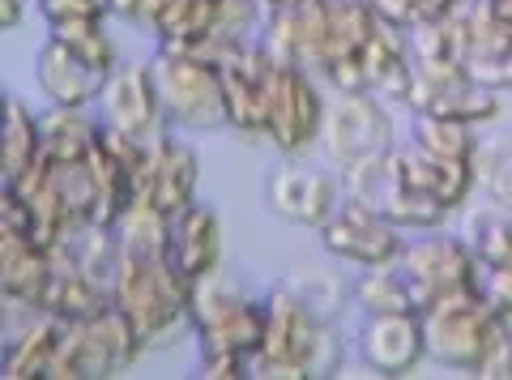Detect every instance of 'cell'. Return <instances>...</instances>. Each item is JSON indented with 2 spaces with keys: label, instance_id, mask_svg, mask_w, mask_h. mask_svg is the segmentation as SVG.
I'll return each instance as SVG.
<instances>
[{
  "label": "cell",
  "instance_id": "obj_1",
  "mask_svg": "<svg viewBox=\"0 0 512 380\" xmlns=\"http://www.w3.org/2000/svg\"><path fill=\"white\" fill-rule=\"evenodd\" d=\"M346 363V342L338 321H325L316 308L278 282L265 295V338L252 359V376L265 380H325Z\"/></svg>",
  "mask_w": 512,
  "mask_h": 380
},
{
  "label": "cell",
  "instance_id": "obj_2",
  "mask_svg": "<svg viewBox=\"0 0 512 380\" xmlns=\"http://www.w3.org/2000/svg\"><path fill=\"white\" fill-rule=\"evenodd\" d=\"M192 338L201 351V376H252V359L265 338V295L256 299L222 274L197 282L192 295Z\"/></svg>",
  "mask_w": 512,
  "mask_h": 380
},
{
  "label": "cell",
  "instance_id": "obj_3",
  "mask_svg": "<svg viewBox=\"0 0 512 380\" xmlns=\"http://www.w3.org/2000/svg\"><path fill=\"white\" fill-rule=\"evenodd\" d=\"M192 295L197 287L167 257H124L111 304L133 321L146 351H158L192 334Z\"/></svg>",
  "mask_w": 512,
  "mask_h": 380
},
{
  "label": "cell",
  "instance_id": "obj_4",
  "mask_svg": "<svg viewBox=\"0 0 512 380\" xmlns=\"http://www.w3.org/2000/svg\"><path fill=\"white\" fill-rule=\"evenodd\" d=\"M423 334H427V363H440V368L466 376H483L491 355L512 338L478 287L427 304Z\"/></svg>",
  "mask_w": 512,
  "mask_h": 380
},
{
  "label": "cell",
  "instance_id": "obj_5",
  "mask_svg": "<svg viewBox=\"0 0 512 380\" xmlns=\"http://www.w3.org/2000/svg\"><path fill=\"white\" fill-rule=\"evenodd\" d=\"M163 116L175 133H218L227 129V94H222V69L205 52H175L158 47L150 56Z\"/></svg>",
  "mask_w": 512,
  "mask_h": 380
},
{
  "label": "cell",
  "instance_id": "obj_6",
  "mask_svg": "<svg viewBox=\"0 0 512 380\" xmlns=\"http://www.w3.org/2000/svg\"><path fill=\"white\" fill-rule=\"evenodd\" d=\"M141 355H146V342L133 321L116 304H107L90 316L64 321L52 380H111L133 372Z\"/></svg>",
  "mask_w": 512,
  "mask_h": 380
},
{
  "label": "cell",
  "instance_id": "obj_7",
  "mask_svg": "<svg viewBox=\"0 0 512 380\" xmlns=\"http://www.w3.org/2000/svg\"><path fill=\"white\" fill-rule=\"evenodd\" d=\"M325 90L320 77L303 65L274 60L265 94V137L278 150V158H303L320 150V129H325Z\"/></svg>",
  "mask_w": 512,
  "mask_h": 380
},
{
  "label": "cell",
  "instance_id": "obj_8",
  "mask_svg": "<svg viewBox=\"0 0 512 380\" xmlns=\"http://www.w3.org/2000/svg\"><path fill=\"white\" fill-rule=\"evenodd\" d=\"M397 146L389 103L372 90H333L325 107V129H320V150H325L333 171H355L372 158Z\"/></svg>",
  "mask_w": 512,
  "mask_h": 380
},
{
  "label": "cell",
  "instance_id": "obj_9",
  "mask_svg": "<svg viewBox=\"0 0 512 380\" xmlns=\"http://www.w3.org/2000/svg\"><path fill=\"white\" fill-rule=\"evenodd\" d=\"M397 265L406 269L414 299H419V312L427 304H436L444 295H457V291H474L478 278H483V261L474 257V248L466 235H453V231H414Z\"/></svg>",
  "mask_w": 512,
  "mask_h": 380
},
{
  "label": "cell",
  "instance_id": "obj_10",
  "mask_svg": "<svg viewBox=\"0 0 512 380\" xmlns=\"http://www.w3.org/2000/svg\"><path fill=\"white\" fill-rule=\"evenodd\" d=\"M346 180L342 171H333L329 163L320 167L308 154L303 158H282V163L265 176V205L274 210V218L291 227L320 231L329 223V214L342 205Z\"/></svg>",
  "mask_w": 512,
  "mask_h": 380
},
{
  "label": "cell",
  "instance_id": "obj_11",
  "mask_svg": "<svg viewBox=\"0 0 512 380\" xmlns=\"http://www.w3.org/2000/svg\"><path fill=\"white\" fill-rule=\"evenodd\" d=\"M406 107L410 116L466 120L474 129H487V124L504 116V90L483 86L457 65H414Z\"/></svg>",
  "mask_w": 512,
  "mask_h": 380
},
{
  "label": "cell",
  "instance_id": "obj_12",
  "mask_svg": "<svg viewBox=\"0 0 512 380\" xmlns=\"http://www.w3.org/2000/svg\"><path fill=\"white\" fill-rule=\"evenodd\" d=\"M320 248L333 261L355 265V269H376V265H393L402 257V248L410 240V231H402L393 218H384L359 197H342V205L329 214V223L316 231Z\"/></svg>",
  "mask_w": 512,
  "mask_h": 380
},
{
  "label": "cell",
  "instance_id": "obj_13",
  "mask_svg": "<svg viewBox=\"0 0 512 380\" xmlns=\"http://www.w3.org/2000/svg\"><path fill=\"white\" fill-rule=\"evenodd\" d=\"M99 103H103L99 120L124 137L154 141L158 133L171 129L167 116H163V99H158V82H154L150 60H120L107 77Z\"/></svg>",
  "mask_w": 512,
  "mask_h": 380
},
{
  "label": "cell",
  "instance_id": "obj_14",
  "mask_svg": "<svg viewBox=\"0 0 512 380\" xmlns=\"http://www.w3.org/2000/svg\"><path fill=\"white\" fill-rule=\"evenodd\" d=\"M197 188H201V154L192 150V141H184L175 129L158 133L146 150V167H141V180H137V201H146L171 218L197 201Z\"/></svg>",
  "mask_w": 512,
  "mask_h": 380
},
{
  "label": "cell",
  "instance_id": "obj_15",
  "mask_svg": "<svg viewBox=\"0 0 512 380\" xmlns=\"http://www.w3.org/2000/svg\"><path fill=\"white\" fill-rule=\"evenodd\" d=\"M355 351L367 372L376 376H414L427 363L423 312H376L367 316Z\"/></svg>",
  "mask_w": 512,
  "mask_h": 380
},
{
  "label": "cell",
  "instance_id": "obj_16",
  "mask_svg": "<svg viewBox=\"0 0 512 380\" xmlns=\"http://www.w3.org/2000/svg\"><path fill=\"white\" fill-rule=\"evenodd\" d=\"M218 69H222V94H227V129L252 141L265 137V94H269L274 56L256 39L248 47L218 56Z\"/></svg>",
  "mask_w": 512,
  "mask_h": 380
},
{
  "label": "cell",
  "instance_id": "obj_17",
  "mask_svg": "<svg viewBox=\"0 0 512 380\" xmlns=\"http://www.w3.org/2000/svg\"><path fill=\"white\" fill-rule=\"evenodd\" d=\"M167 261L197 287V282L222 274L227 261V231L214 205L192 201L188 210L171 214V231H167Z\"/></svg>",
  "mask_w": 512,
  "mask_h": 380
},
{
  "label": "cell",
  "instance_id": "obj_18",
  "mask_svg": "<svg viewBox=\"0 0 512 380\" xmlns=\"http://www.w3.org/2000/svg\"><path fill=\"white\" fill-rule=\"evenodd\" d=\"M461 18V69L483 86L504 90V65L512 52V22L491 9V0H466Z\"/></svg>",
  "mask_w": 512,
  "mask_h": 380
},
{
  "label": "cell",
  "instance_id": "obj_19",
  "mask_svg": "<svg viewBox=\"0 0 512 380\" xmlns=\"http://www.w3.org/2000/svg\"><path fill=\"white\" fill-rule=\"evenodd\" d=\"M35 77H39L47 107H90V103H99V94L107 86V73H99L82 52H73L56 35H47V43L39 47Z\"/></svg>",
  "mask_w": 512,
  "mask_h": 380
},
{
  "label": "cell",
  "instance_id": "obj_20",
  "mask_svg": "<svg viewBox=\"0 0 512 380\" xmlns=\"http://www.w3.org/2000/svg\"><path fill=\"white\" fill-rule=\"evenodd\" d=\"M359 73H363V90H372L376 99H384L389 107H406L410 82H414L410 30L380 18L376 35L367 39L363 56H359Z\"/></svg>",
  "mask_w": 512,
  "mask_h": 380
},
{
  "label": "cell",
  "instance_id": "obj_21",
  "mask_svg": "<svg viewBox=\"0 0 512 380\" xmlns=\"http://www.w3.org/2000/svg\"><path fill=\"white\" fill-rule=\"evenodd\" d=\"M64 321L35 312L13 329V338L0 346V376L5 380H52L56 351H60Z\"/></svg>",
  "mask_w": 512,
  "mask_h": 380
},
{
  "label": "cell",
  "instance_id": "obj_22",
  "mask_svg": "<svg viewBox=\"0 0 512 380\" xmlns=\"http://www.w3.org/2000/svg\"><path fill=\"white\" fill-rule=\"evenodd\" d=\"M43 116L18 94H9L5 112H0V176L18 184L43 163Z\"/></svg>",
  "mask_w": 512,
  "mask_h": 380
},
{
  "label": "cell",
  "instance_id": "obj_23",
  "mask_svg": "<svg viewBox=\"0 0 512 380\" xmlns=\"http://www.w3.org/2000/svg\"><path fill=\"white\" fill-rule=\"evenodd\" d=\"M107 304H111V295L77 269L69 244L52 248V282H47V291H43L39 312L56 316V321H77V316H90Z\"/></svg>",
  "mask_w": 512,
  "mask_h": 380
},
{
  "label": "cell",
  "instance_id": "obj_24",
  "mask_svg": "<svg viewBox=\"0 0 512 380\" xmlns=\"http://www.w3.org/2000/svg\"><path fill=\"white\" fill-rule=\"evenodd\" d=\"M218 0H158L150 35L158 47H175V52H205L214 35Z\"/></svg>",
  "mask_w": 512,
  "mask_h": 380
},
{
  "label": "cell",
  "instance_id": "obj_25",
  "mask_svg": "<svg viewBox=\"0 0 512 380\" xmlns=\"http://www.w3.org/2000/svg\"><path fill=\"white\" fill-rule=\"evenodd\" d=\"M103 141V120L86 107H47L43 112V154L47 163H86Z\"/></svg>",
  "mask_w": 512,
  "mask_h": 380
},
{
  "label": "cell",
  "instance_id": "obj_26",
  "mask_svg": "<svg viewBox=\"0 0 512 380\" xmlns=\"http://www.w3.org/2000/svg\"><path fill=\"white\" fill-rule=\"evenodd\" d=\"M478 133L466 120H440V116H414L410 124V150H419L431 163L444 167H474Z\"/></svg>",
  "mask_w": 512,
  "mask_h": 380
},
{
  "label": "cell",
  "instance_id": "obj_27",
  "mask_svg": "<svg viewBox=\"0 0 512 380\" xmlns=\"http://www.w3.org/2000/svg\"><path fill=\"white\" fill-rule=\"evenodd\" d=\"M350 299L363 316L376 312H419V299L406 278L402 265H376V269H359V278L350 282Z\"/></svg>",
  "mask_w": 512,
  "mask_h": 380
},
{
  "label": "cell",
  "instance_id": "obj_28",
  "mask_svg": "<svg viewBox=\"0 0 512 380\" xmlns=\"http://www.w3.org/2000/svg\"><path fill=\"white\" fill-rule=\"evenodd\" d=\"M474 184H478V193L487 197V205L512 210V129L478 133Z\"/></svg>",
  "mask_w": 512,
  "mask_h": 380
},
{
  "label": "cell",
  "instance_id": "obj_29",
  "mask_svg": "<svg viewBox=\"0 0 512 380\" xmlns=\"http://www.w3.org/2000/svg\"><path fill=\"white\" fill-rule=\"evenodd\" d=\"M111 231H116L124 257H167L171 218L163 210H154V205H146V201L128 205V210L120 214V223Z\"/></svg>",
  "mask_w": 512,
  "mask_h": 380
},
{
  "label": "cell",
  "instance_id": "obj_30",
  "mask_svg": "<svg viewBox=\"0 0 512 380\" xmlns=\"http://www.w3.org/2000/svg\"><path fill=\"white\" fill-rule=\"evenodd\" d=\"M282 282L308 308H316L320 316H325V321H342V312L355 304V299H350V282L329 274V269H295V274H286Z\"/></svg>",
  "mask_w": 512,
  "mask_h": 380
},
{
  "label": "cell",
  "instance_id": "obj_31",
  "mask_svg": "<svg viewBox=\"0 0 512 380\" xmlns=\"http://www.w3.org/2000/svg\"><path fill=\"white\" fill-rule=\"evenodd\" d=\"M466 240L474 248V257L483 261V269L512 265V210H500V205L478 210L466 227Z\"/></svg>",
  "mask_w": 512,
  "mask_h": 380
},
{
  "label": "cell",
  "instance_id": "obj_32",
  "mask_svg": "<svg viewBox=\"0 0 512 380\" xmlns=\"http://www.w3.org/2000/svg\"><path fill=\"white\" fill-rule=\"evenodd\" d=\"M39 18L47 22V35H64V30H82L111 22L107 0H35Z\"/></svg>",
  "mask_w": 512,
  "mask_h": 380
},
{
  "label": "cell",
  "instance_id": "obj_33",
  "mask_svg": "<svg viewBox=\"0 0 512 380\" xmlns=\"http://www.w3.org/2000/svg\"><path fill=\"white\" fill-rule=\"evenodd\" d=\"M478 291L491 304V312L500 316V325L512 334V265H491L483 269V278H478Z\"/></svg>",
  "mask_w": 512,
  "mask_h": 380
},
{
  "label": "cell",
  "instance_id": "obj_34",
  "mask_svg": "<svg viewBox=\"0 0 512 380\" xmlns=\"http://www.w3.org/2000/svg\"><path fill=\"white\" fill-rule=\"evenodd\" d=\"M384 22H393V26H414V22H423L427 18V0H367Z\"/></svg>",
  "mask_w": 512,
  "mask_h": 380
},
{
  "label": "cell",
  "instance_id": "obj_35",
  "mask_svg": "<svg viewBox=\"0 0 512 380\" xmlns=\"http://www.w3.org/2000/svg\"><path fill=\"white\" fill-rule=\"evenodd\" d=\"M154 9H158V0H107V13H111V18H120V22H128V26H141V30H150Z\"/></svg>",
  "mask_w": 512,
  "mask_h": 380
},
{
  "label": "cell",
  "instance_id": "obj_36",
  "mask_svg": "<svg viewBox=\"0 0 512 380\" xmlns=\"http://www.w3.org/2000/svg\"><path fill=\"white\" fill-rule=\"evenodd\" d=\"M26 316H35V308H26V304H18L13 295H5L0 291V346H5L9 338H13V329H18Z\"/></svg>",
  "mask_w": 512,
  "mask_h": 380
},
{
  "label": "cell",
  "instance_id": "obj_37",
  "mask_svg": "<svg viewBox=\"0 0 512 380\" xmlns=\"http://www.w3.org/2000/svg\"><path fill=\"white\" fill-rule=\"evenodd\" d=\"M26 5L30 0H0V35H9L26 22Z\"/></svg>",
  "mask_w": 512,
  "mask_h": 380
},
{
  "label": "cell",
  "instance_id": "obj_38",
  "mask_svg": "<svg viewBox=\"0 0 512 380\" xmlns=\"http://www.w3.org/2000/svg\"><path fill=\"white\" fill-rule=\"evenodd\" d=\"M265 13H274V9H286V5H299V0H256Z\"/></svg>",
  "mask_w": 512,
  "mask_h": 380
},
{
  "label": "cell",
  "instance_id": "obj_39",
  "mask_svg": "<svg viewBox=\"0 0 512 380\" xmlns=\"http://www.w3.org/2000/svg\"><path fill=\"white\" fill-rule=\"evenodd\" d=\"M491 9H495V13H504V18L512 22V0H491Z\"/></svg>",
  "mask_w": 512,
  "mask_h": 380
},
{
  "label": "cell",
  "instance_id": "obj_40",
  "mask_svg": "<svg viewBox=\"0 0 512 380\" xmlns=\"http://www.w3.org/2000/svg\"><path fill=\"white\" fill-rule=\"evenodd\" d=\"M504 90L512 94V52H508V65H504Z\"/></svg>",
  "mask_w": 512,
  "mask_h": 380
},
{
  "label": "cell",
  "instance_id": "obj_41",
  "mask_svg": "<svg viewBox=\"0 0 512 380\" xmlns=\"http://www.w3.org/2000/svg\"><path fill=\"white\" fill-rule=\"evenodd\" d=\"M5 103H9V90H5V82H0V112H5Z\"/></svg>",
  "mask_w": 512,
  "mask_h": 380
}]
</instances>
